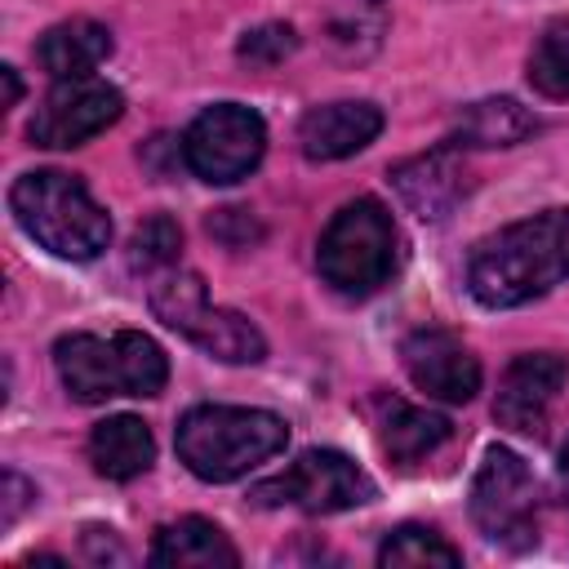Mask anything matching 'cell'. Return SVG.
I'll use <instances>...</instances> for the list:
<instances>
[{
    "label": "cell",
    "instance_id": "1",
    "mask_svg": "<svg viewBox=\"0 0 569 569\" xmlns=\"http://www.w3.org/2000/svg\"><path fill=\"white\" fill-rule=\"evenodd\" d=\"M569 280V209H542L476 244L467 289L480 307L507 311Z\"/></svg>",
    "mask_w": 569,
    "mask_h": 569
},
{
    "label": "cell",
    "instance_id": "2",
    "mask_svg": "<svg viewBox=\"0 0 569 569\" xmlns=\"http://www.w3.org/2000/svg\"><path fill=\"white\" fill-rule=\"evenodd\" d=\"M53 369L71 400L102 405L111 396H160L169 382L164 347L138 329H120L111 338L67 333L53 342Z\"/></svg>",
    "mask_w": 569,
    "mask_h": 569
},
{
    "label": "cell",
    "instance_id": "3",
    "mask_svg": "<svg viewBox=\"0 0 569 569\" xmlns=\"http://www.w3.org/2000/svg\"><path fill=\"white\" fill-rule=\"evenodd\" d=\"M9 209L13 222L53 258L67 262H89L107 249L111 240V218L107 209L89 196V187L62 169H36L22 173L9 187Z\"/></svg>",
    "mask_w": 569,
    "mask_h": 569
},
{
    "label": "cell",
    "instance_id": "4",
    "mask_svg": "<svg viewBox=\"0 0 569 569\" xmlns=\"http://www.w3.org/2000/svg\"><path fill=\"white\" fill-rule=\"evenodd\" d=\"M289 440V427L271 409L244 405H196L178 422V458L191 476L227 485L249 476L258 462L276 458Z\"/></svg>",
    "mask_w": 569,
    "mask_h": 569
},
{
    "label": "cell",
    "instance_id": "5",
    "mask_svg": "<svg viewBox=\"0 0 569 569\" xmlns=\"http://www.w3.org/2000/svg\"><path fill=\"white\" fill-rule=\"evenodd\" d=\"M396 253H400V231H396L391 213L378 200L360 196V200L342 204L329 218V227L320 231L316 267L329 289H338L347 298H369L391 280Z\"/></svg>",
    "mask_w": 569,
    "mask_h": 569
},
{
    "label": "cell",
    "instance_id": "6",
    "mask_svg": "<svg viewBox=\"0 0 569 569\" xmlns=\"http://www.w3.org/2000/svg\"><path fill=\"white\" fill-rule=\"evenodd\" d=\"M151 311L213 360L258 365L267 356V338L258 333V325L240 311H227V307L209 302L204 280L196 271H178V267L160 271L156 284H151Z\"/></svg>",
    "mask_w": 569,
    "mask_h": 569
},
{
    "label": "cell",
    "instance_id": "7",
    "mask_svg": "<svg viewBox=\"0 0 569 569\" xmlns=\"http://www.w3.org/2000/svg\"><path fill=\"white\" fill-rule=\"evenodd\" d=\"M373 493H378V485L347 453H338V449H307L280 476L262 480L253 489V502L258 507H298L307 516H329V511L365 507V502H373Z\"/></svg>",
    "mask_w": 569,
    "mask_h": 569
},
{
    "label": "cell",
    "instance_id": "8",
    "mask_svg": "<svg viewBox=\"0 0 569 569\" xmlns=\"http://www.w3.org/2000/svg\"><path fill=\"white\" fill-rule=\"evenodd\" d=\"M267 151V124L253 107L213 102L204 107L182 133V160L196 178L213 187H231L258 169Z\"/></svg>",
    "mask_w": 569,
    "mask_h": 569
},
{
    "label": "cell",
    "instance_id": "9",
    "mask_svg": "<svg viewBox=\"0 0 569 569\" xmlns=\"http://www.w3.org/2000/svg\"><path fill=\"white\" fill-rule=\"evenodd\" d=\"M471 520L489 542L529 547L538 538V480L516 449L493 445L471 480Z\"/></svg>",
    "mask_w": 569,
    "mask_h": 569
},
{
    "label": "cell",
    "instance_id": "10",
    "mask_svg": "<svg viewBox=\"0 0 569 569\" xmlns=\"http://www.w3.org/2000/svg\"><path fill=\"white\" fill-rule=\"evenodd\" d=\"M124 116V98L116 84L84 76V80H58L49 89V98L36 107L31 116V142L49 147V151H67V147H84L89 138H98L102 129H111Z\"/></svg>",
    "mask_w": 569,
    "mask_h": 569
},
{
    "label": "cell",
    "instance_id": "11",
    "mask_svg": "<svg viewBox=\"0 0 569 569\" xmlns=\"http://www.w3.org/2000/svg\"><path fill=\"white\" fill-rule=\"evenodd\" d=\"M565 382H569V360L560 351H525V356H516L507 365V373L498 382L493 418L507 431L542 436Z\"/></svg>",
    "mask_w": 569,
    "mask_h": 569
},
{
    "label": "cell",
    "instance_id": "12",
    "mask_svg": "<svg viewBox=\"0 0 569 569\" xmlns=\"http://www.w3.org/2000/svg\"><path fill=\"white\" fill-rule=\"evenodd\" d=\"M400 360L409 382L431 400L467 405L480 391V360L449 329H413L400 342Z\"/></svg>",
    "mask_w": 569,
    "mask_h": 569
},
{
    "label": "cell",
    "instance_id": "13",
    "mask_svg": "<svg viewBox=\"0 0 569 569\" xmlns=\"http://www.w3.org/2000/svg\"><path fill=\"white\" fill-rule=\"evenodd\" d=\"M382 133V111L373 102H325L298 120V147L307 160H347Z\"/></svg>",
    "mask_w": 569,
    "mask_h": 569
},
{
    "label": "cell",
    "instance_id": "14",
    "mask_svg": "<svg viewBox=\"0 0 569 569\" xmlns=\"http://www.w3.org/2000/svg\"><path fill=\"white\" fill-rule=\"evenodd\" d=\"M111 58V31L93 18H67L36 40V62L49 80H84Z\"/></svg>",
    "mask_w": 569,
    "mask_h": 569
},
{
    "label": "cell",
    "instance_id": "15",
    "mask_svg": "<svg viewBox=\"0 0 569 569\" xmlns=\"http://www.w3.org/2000/svg\"><path fill=\"white\" fill-rule=\"evenodd\" d=\"M151 565H160V569H236L240 551L213 520L182 516L156 533Z\"/></svg>",
    "mask_w": 569,
    "mask_h": 569
},
{
    "label": "cell",
    "instance_id": "16",
    "mask_svg": "<svg viewBox=\"0 0 569 569\" xmlns=\"http://www.w3.org/2000/svg\"><path fill=\"white\" fill-rule=\"evenodd\" d=\"M378 440H382V453L391 462L413 467L449 440V418L418 409V405H405V400H382L378 405Z\"/></svg>",
    "mask_w": 569,
    "mask_h": 569
},
{
    "label": "cell",
    "instance_id": "17",
    "mask_svg": "<svg viewBox=\"0 0 569 569\" xmlns=\"http://www.w3.org/2000/svg\"><path fill=\"white\" fill-rule=\"evenodd\" d=\"M151 458H156V440H151L147 422L133 413L102 418L89 431V462L107 480H133L151 467Z\"/></svg>",
    "mask_w": 569,
    "mask_h": 569
},
{
    "label": "cell",
    "instance_id": "18",
    "mask_svg": "<svg viewBox=\"0 0 569 569\" xmlns=\"http://www.w3.org/2000/svg\"><path fill=\"white\" fill-rule=\"evenodd\" d=\"M462 187H467V169L453 160L449 147L396 169V191L405 196V204L418 218H445V209L462 196Z\"/></svg>",
    "mask_w": 569,
    "mask_h": 569
},
{
    "label": "cell",
    "instance_id": "19",
    "mask_svg": "<svg viewBox=\"0 0 569 569\" xmlns=\"http://www.w3.org/2000/svg\"><path fill=\"white\" fill-rule=\"evenodd\" d=\"M533 133H538V116L525 111L516 98H485L462 111L449 147H516Z\"/></svg>",
    "mask_w": 569,
    "mask_h": 569
},
{
    "label": "cell",
    "instance_id": "20",
    "mask_svg": "<svg viewBox=\"0 0 569 569\" xmlns=\"http://www.w3.org/2000/svg\"><path fill=\"white\" fill-rule=\"evenodd\" d=\"M458 560L462 556L436 529H427V525H400L378 547V565H387V569H431V565L453 569Z\"/></svg>",
    "mask_w": 569,
    "mask_h": 569
},
{
    "label": "cell",
    "instance_id": "21",
    "mask_svg": "<svg viewBox=\"0 0 569 569\" xmlns=\"http://www.w3.org/2000/svg\"><path fill=\"white\" fill-rule=\"evenodd\" d=\"M529 84L542 98H569V18H556L529 49Z\"/></svg>",
    "mask_w": 569,
    "mask_h": 569
},
{
    "label": "cell",
    "instance_id": "22",
    "mask_svg": "<svg viewBox=\"0 0 569 569\" xmlns=\"http://www.w3.org/2000/svg\"><path fill=\"white\" fill-rule=\"evenodd\" d=\"M178 249H182L178 222L164 218V213H156V218H147V222L133 231V240H129V267L160 276V271H169V267L178 262Z\"/></svg>",
    "mask_w": 569,
    "mask_h": 569
},
{
    "label": "cell",
    "instance_id": "23",
    "mask_svg": "<svg viewBox=\"0 0 569 569\" xmlns=\"http://www.w3.org/2000/svg\"><path fill=\"white\" fill-rule=\"evenodd\" d=\"M293 44H298V40H293V27H258V31H249V36H244L240 58L276 62V58H284Z\"/></svg>",
    "mask_w": 569,
    "mask_h": 569
},
{
    "label": "cell",
    "instance_id": "24",
    "mask_svg": "<svg viewBox=\"0 0 569 569\" xmlns=\"http://www.w3.org/2000/svg\"><path fill=\"white\" fill-rule=\"evenodd\" d=\"M27 493H31V485H27L18 471H4V516H0V525H4V529L18 520V511H22Z\"/></svg>",
    "mask_w": 569,
    "mask_h": 569
},
{
    "label": "cell",
    "instance_id": "25",
    "mask_svg": "<svg viewBox=\"0 0 569 569\" xmlns=\"http://www.w3.org/2000/svg\"><path fill=\"white\" fill-rule=\"evenodd\" d=\"M0 80H4V107H13V102H18V93H22L18 71H13V67H0Z\"/></svg>",
    "mask_w": 569,
    "mask_h": 569
},
{
    "label": "cell",
    "instance_id": "26",
    "mask_svg": "<svg viewBox=\"0 0 569 569\" xmlns=\"http://www.w3.org/2000/svg\"><path fill=\"white\" fill-rule=\"evenodd\" d=\"M560 476L569 480V445H565V453H560Z\"/></svg>",
    "mask_w": 569,
    "mask_h": 569
}]
</instances>
